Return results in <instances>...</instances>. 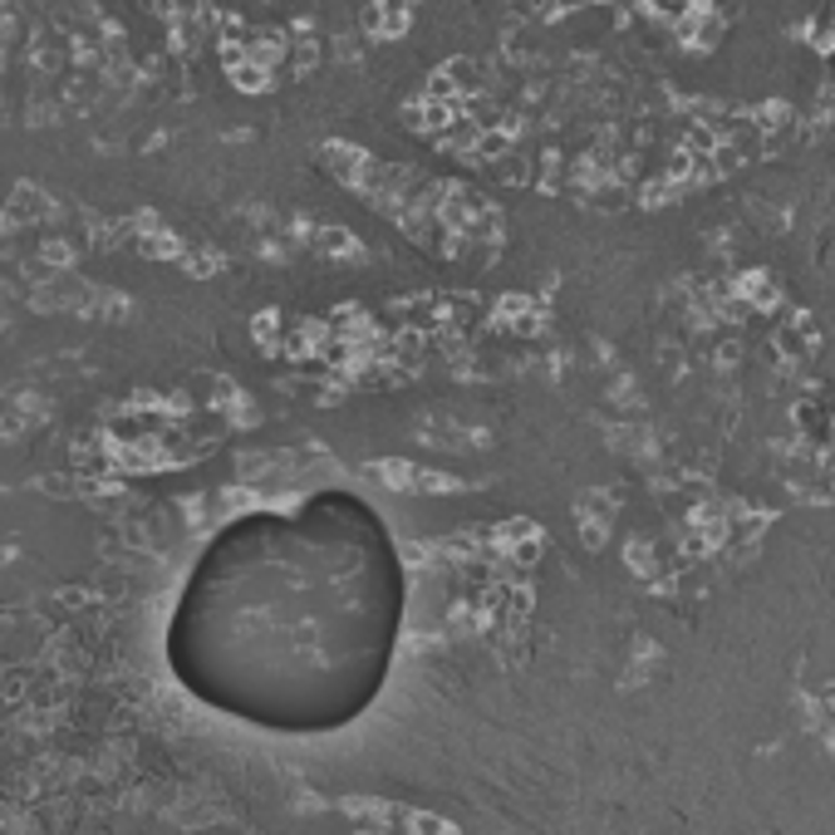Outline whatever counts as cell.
<instances>
[{
  "instance_id": "cell-1",
  "label": "cell",
  "mask_w": 835,
  "mask_h": 835,
  "mask_svg": "<svg viewBox=\"0 0 835 835\" xmlns=\"http://www.w3.org/2000/svg\"><path fill=\"white\" fill-rule=\"evenodd\" d=\"M403 560L359 497L231 521L187 570L167 668L212 713L265 732H339L389 683L403 629Z\"/></svg>"
}]
</instances>
